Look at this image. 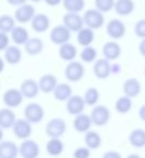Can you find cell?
<instances>
[{
  "instance_id": "1",
  "label": "cell",
  "mask_w": 145,
  "mask_h": 158,
  "mask_svg": "<svg viewBox=\"0 0 145 158\" xmlns=\"http://www.w3.org/2000/svg\"><path fill=\"white\" fill-rule=\"evenodd\" d=\"M84 24L87 25V27L91 29H99L104 25L105 19L102 12H100L97 9L87 10L84 14Z\"/></svg>"
},
{
  "instance_id": "2",
  "label": "cell",
  "mask_w": 145,
  "mask_h": 158,
  "mask_svg": "<svg viewBox=\"0 0 145 158\" xmlns=\"http://www.w3.org/2000/svg\"><path fill=\"white\" fill-rule=\"evenodd\" d=\"M89 116H90L93 125L97 126V127H103L110 121V112L105 105H95Z\"/></svg>"
},
{
  "instance_id": "3",
  "label": "cell",
  "mask_w": 145,
  "mask_h": 158,
  "mask_svg": "<svg viewBox=\"0 0 145 158\" xmlns=\"http://www.w3.org/2000/svg\"><path fill=\"white\" fill-rule=\"evenodd\" d=\"M66 123L62 118H53L46 125V134L50 139H60L66 131Z\"/></svg>"
},
{
  "instance_id": "4",
  "label": "cell",
  "mask_w": 145,
  "mask_h": 158,
  "mask_svg": "<svg viewBox=\"0 0 145 158\" xmlns=\"http://www.w3.org/2000/svg\"><path fill=\"white\" fill-rule=\"evenodd\" d=\"M24 116L29 123H38L44 119V110L40 104L29 103L24 108Z\"/></svg>"
},
{
  "instance_id": "5",
  "label": "cell",
  "mask_w": 145,
  "mask_h": 158,
  "mask_svg": "<svg viewBox=\"0 0 145 158\" xmlns=\"http://www.w3.org/2000/svg\"><path fill=\"white\" fill-rule=\"evenodd\" d=\"M64 75H65L67 80L72 82H77L79 80H81L82 77L85 76V67L80 62L72 61L65 67Z\"/></svg>"
},
{
  "instance_id": "6",
  "label": "cell",
  "mask_w": 145,
  "mask_h": 158,
  "mask_svg": "<svg viewBox=\"0 0 145 158\" xmlns=\"http://www.w3.org/2000/svg\"><path fill=\"white\" fill-rule=\"evenodd\" d=\"M19 154L23 158H38L40 154V147L36 141L26 139L19 146Z\"/></svg>"
},
{
  "instance_id": "7",
  "label": "cell",
  "mask_w": 145,
  "mask_h": 158,
  "mask_svg": "<svg viewBox=\"0 0 145 158\" xmlns=\"http://www.w3.org/2000/svg\"><path fill=\"white\" fill-rule=\"evenodd\" d=\"M12 132L20 140H26L33 133V127L26 119H16L14 125L12 126Z\"/></svg>"
},
{
  "instance_id": "8",
  "label": "cell",
  "mask_w": 145,
  "mask_h": 158,
  "mask_svg": "<svg viewBox=\"0 0 145 158\" xmlns=\"http://www.w3.org/2000/svg\"><path fill=\"white\" fill-rule=\"evenodd\" d=\"M70 39V31H68L64 25H57L53 27L50 31V40L56 46L68 42Z\"/></svg>"
},
{
  "instance_id": "9",
  "label": "cell",
  "mask_w": 145,
  "mask_h": 158,
  "mask_svg": "<svg viewBox=\"0 0 145 158\" xmlns=\"http://www.w3.org/2000/svg\"><path fill=\"white\" fill-rule=\"evenodd\" d=\"M23 94L21 93V91L19 89H8L5 93H3L2 101L6 104V106L9 108H15L22 104L23 102Z\"/></svg>"
},
{
  "instance_id": "10",
  "label": "cell",
  "mask_w": 145,
  "mask_h": 158,
  "mask_svg": "<svg viewBox=\"0 0 145 158\" xmlns=\"http://www.w3.org/2000/svg\"><path fill=\"white\" fill-rule=\"evenodd\" d=\"M106 33L113 39H121L126 34V25L118 19L110 20L106 25Z\"/></svg>"
},
{
  "instance_id": "11",
  "label": "cell",
  "mask_w": 145,
  "mask_h": 158,
  "mask_svg": "<svg viewBox=\"0 0 145 158\" xmlns=\"http://www.w3.org/2000/svg\"><path fill=\"white\" fill-rule=\"evenodd\" d=\"M35 14V8L31 5L24 3V5L18 7V9L15 10L14 20L18 21L19 23H22V24H26L33 20Z\"/></svg>"
},
{
  "instance_id": "12",
  "label": "cell",
  "mask_w": 145,
  "mask_h": 158,
  "mask_svg": "<svg viewBox=\"0 0 145 158\" xmlns=\"http://www.w3.org/2000/svg\"><path fill=\"white\" fill-rule=\"evenodd\" d=\"M63 25L70 31H79L84 27V20L78 13L67 12L63 16Z\"/></svg>"
},
{
  "instance_id": "13",
  "label": "cell",
  "mask_w": 145,
  "mask_h": 158,
  "mask_svg": "<svg viewBox=\"0 0 145 158\" xmlns=\"http://www.w3.org/2000/svg\"><path fill=\"white\" fill-rule=\"evenodd\" d=\"M86 107V103L84 101V98L80 95H72L66 102V110L68 114L77 116L79 114H82Z\"/></svg>"
},
{
  "instance_id": "14",
  "label": "cell",
  "mask_w": 145,
  "mask_h": 158,
  "mask_svg": "<svg viewBox=\"0 0 145 158\" xmlns=\"http://www.w3.org/2000/svg\"><path fill=\"white\" fill-rule=\"evenodd\" d=\"M93 73L94 76L99 79H104L108 78L110 73V62L106 59H99L94 62L93 65Z\"/></svg>"
},
{
  "instance_id": "15",
  "label": "cell",
  "mask_w": 145,
  "mask_h": 158,
  "mask_svg": "<svg viewBox=\"0 0 145 158\" xmlns=\"http://www.w3.org/2000/svg\"><path fill=\"white\" fill-rule=\"evenodd\" d=\"M20 91L23 94V97L26 99H34L39 93V87L38 82L34 79H25L21 84Z\"/></svg>"
},
{
  "instance_id": "16",
  "label": "cell",
  "mask_w": 145,
  "mask_h": 158,
  "mask_svg": "<svg viewBox=\"0 0 145 158\" xmlns=\"http://www.w3.org/2000/svg\"><path fill=\"white\" fill-rule=\"evenodd\" d=\"M142 87H141V82L135 78H129L127 79L122 85V91L125 93L126 97L130 98H136L141 93Z\"/></svg>"
},
{
  "instance_id": "17",
  "label": "cell",
  "mask_w": 145,
  "mask_h": 158,
  "mask_svg": "<svg viewBox=\"0 0 145 158\" xmlns=\"http://www.w3.org/2000/svg\"><path fill=\"white\" fill-rule=\"evenodd\" d=\"M38 87H39V91L44 93H50L53 92L57 85L56 77L52 74H46L42 75L38 80Z\"/></svg>"
},
{
  "instance_id": "18",
  "label": "cell",
  "mask_w": 145,
  "mask_h": 158,
  "mask_svg": "<svg viewBox=\"0 0 145 158\" xmlns=\"http://www.w3.org/2000/svg\"><path fill=\"white\" fill-rule=\"evenodd\" d=\"M31 22V28L36 31V33H46L50 27V19L47 14L39 13L35 14Z\"/></svg>"
},
{
  "instance_id": "19",
  "label": "cell",
  "mask_w": 145,
  "mask_h": 158,
  "mask_svg": "<svg viewBox=\"0 0 145 158\" xmlns=\"http://www.w3.org/2000/svg\"><path fill=\"white\" fill-rule=\"evenodd\" d=\"M19 155V147L12 141L0 142V158H16Z\"/></svg>"
},
{
  "instance_id": "20",
  "label": "cell",
  "mask_w": 145,
  "mask_h": 158,
  "mask_svg": "<svg viewBox=\"0 0 145 158\" xmlns=\"http://www.w3.org/2000/svg\"><path fill=\"white\" fill-rule=\"evenodd\" d=\"M102 52H103L104 59L108 61H115L120 56L121 48L116 41H107L103 46Z\"/></svg>"
},
{
  "instance_id": "21",
  "label": "cell",
  "mask_w": 145,
  "mask_h": 158,
  "mask_svg": "<svg viewBox=\"0 0 145 158\" xmlns=\"http://www.w3.org/2000/svg\"><path fill=\"white\" fill-rule=\"evenodd\" d=\"M91 125H92V121H91V118L89 115L86 114H79L75 117L74 121H72V127L79 133H82L85 132L86 133L87 131H89L91 128Z\"/></svg>"
},
{
  "instance_id": "22",
  "label": "cell",
  "mask_w": 145,
  "mask_h": 158,
  "mask_svg": "<svg viewBox=\"0 0 145 158\" xmlns=\"http://www.w3.org/2000/svg\"><path fill=\"white\" fill-rule=\"evenodd\" d=\"M134 5L133 0H115L114 9L116 13L120 16H127L130 15L134 11Z\"/></svg>"
},
{
  "instance_id": "23",
  "label": "cell",
  "mask_w": 145,
  "mask_h": 158,
  "mask_svg": "<svg viewBox=\"0 0 145 158\" xmlns=\"http://www.w3.org/2000/svg\"><path fill=\"white\" fill-rule=\"evenodd\" d=\"M3 52L5 61L10 65H16L22 60V51L18 46H9Z\"/></svg>"
},
{
  "instance_id": "24",
  "label": "cell",
  "mask_w": 145,
  "mask_h": 158,
  "mask_svg": "<svg viewBox=\"0 0 145 158\" xmlns=\"http://www.w3.org/2000/svg\"><path fill=\"white\" fill-rule=\"evenodd\" d=\"M16 116L14 112L9 107L0 110V128L1 129H10L14 125Z\"/></svg>"
},
{
  "instance_id": "25",
  "label": "cell",
  "mask_w": 145,
  "mask_h": 158,
  "mask_svg": "<svg viewBox=\"0 0 145 158\" xmlns=\"http://www.w3.org/2000/svg\"><path fill=\"white\" fill-rule=\"evenodd\" d=\"M11 39L16 46H24L29 39V34L25 27L15 26L11 31H10Z\"/></svg>"
},
{
  "instance_id": "26",
  "label": "cell",
  "mask_w": 145,
  "mask_h": 158,
  "mask_svg": "<svg viewBox=\"0 0 145 158\" xmlns=\"http://www.w3.org/2000/svg\"><path fill=\"white\" fill-rule=\"evenodd\" d=\"M24 48L25 52L28 55H38L44 50V41L37 37L29 38L26 44H24Z\"/></svg>"
},
{
  "instance_id": "27",
  "label": "cell",
  "mask_w": 145,
  "mask_h": 158,
  "mask_svg": "<svg viewBox=\"0 0 145 158\" xmlns=\"http://www.w3.org/2000/svg\"><path fill=\"white\" fill-rule=\"evenodd\" d=\"M59 55L63 61L72 62L77 56V49L74 44L66 42V44L60 46L59 49Z\"/></svg>"
},
{
  "instance_id": "28",
  "label": "cell",
  "mask_w": 145,
  "mask_h": 158,
  "mask_svg": "<svg viewBox=\"0 0 145 158\" xmlns=\"http://www.w3.org/2000/svg\"><path fill=\"white\" fill-rule=\"evenodd\" d=\"M129 143L135 148H142L145 146V130L134 129L129 134Z\"/></svg>"
},
{
  "instance_id": "29",
  "label": "cell",
  "mask_w": 145,
  "mask_h": 158,
  "mask_svg": "<svg viewBox=\"0 0 145 158\" xmlns=\"http://www.w3.org/2000/svg\"><path fill=\"white\" fill-rule=\"evenodd\" d=\"M72 87L67 84H57L55 89L53 90V94H54V99L57 101H67L70 97H72Z\"/></svg>"
},
{
  "instance_id": "30",
  "label": "cell",
  "mask_w": 145,
  "mask_h": 158,
  "mask_svg": "<svg viewBox=\"0 0 145 158\" xmlns=\"http://www.w3.org/2000/svg\"><path fill=\"white\" fill-rule=\"evenodd\" d=\"M77 41L80 46L88 47L94 41V31L89 27H82L79 31H77Z\"/></svg>"
},
{
  "instance_id": "31",
  "label": "cell",
  "mask_w": 145,
  "mask_h": 158,
  "mask_svg": "<svg viewBox=\"0 0 145 158\" xmlns=\"http://www.w3.org/2000/svg\"><path fill=\"white\" fill-rule=\"evenodd\" d=\"M85 143L89 149H97L102 145V138L97 131H87L85 135Z\"/></svg>"
},
{
  "instance_id": "32",
  "label": "cell",
  "mask_w": 145,
  "mask_h": 158,
  "mask_svg": "<svg viewBox=\"0 0 145 158\" xmlns=\"http://www.w3.org/2000/svg\"><path fill=\"white\" fill-rule=\"evenodd\" d=\"M46 151L50 156H60L64 151V143L60 139H50L46 145Z\"/></svg>"
},
{
  "instance_id": "33",
  "label": "cell",
  "mask_w": 145,
  "mask_h": 158,
  "mask_svg": "<svg viewBox=\"0 0 145 158\" xmlns=\"http://www.w3.org/2000/svg\"><path fill=\"white\" fill-rule=\"evenodd\" d=\"M62 2L66 11L72 12V13H79L84 10L86 6L85 0H63Z\"/></svg>"
},
{
  "instance_id": "34",
  "label": "cell",
  "mask_w": 145,
  "mask_h": 158,
  "mask_svg": "<svg viewBox=\"0 0 145 158\" xmlns=\"http://www.w3.org/2000/svg\"><path fill=\"white\" fill-rule=\"evenodd\" d=\"M99 99H100V92L94 87L88 88L84 94V101L86 103V105L95 106L97 102H99Z\"/></svg>"
},
{
  "instance_id": "35",
  "label": "cell",
  "mask_w": 145,
  "mask_h": 158,
  "mask_svg": "<svg viewBox=\"0 0 145 158\" xmlns=\"http://www.w3.org/2000/svg\"><path fill=\"white\" fill-rule=\"evenodd\" d=\"M132 108V101L130 98L128 97H121L115 103V110L119 113V114H127L131 110Z\"/></svg>"
},
{
  "instance_id": "36",
  "label": "cell",
  "mask_w": 145,
  "mask_h": 158,
  "mask_svg": "<svg viewBox=\"0 0 145 158\" xmlns=\"http://www.w3.org/2000/svg\"><path fill=\"white\" fill-rule=\"evenodd\" d=\"M15 27V20L11 15L3 14L0 15V31L2 33H10Z\"/></svg>"
},
{
  "instance_id": "37",
  "label": "cell",
  "mask_w": 145,
  "mask_h": 158,
  "mask_svg": "<svg viewBox=\"0 0 145 158\" xmlns=\"http://www.w3.org/2000/svg\"><path fill=\"white\" fill-rule=\"evenodd\" d=\"M97 49L91 46L85 47L81 52H80V59L85 63H92V62H94L97 60Z\"/></svg>"
},
{
  "instance_id": "38",
  "label": "cell",
  "mask_w": 145,
  "mask_h": 158,
  "mask_svg": "<svg viewBox=\"0 0 145 158\" xmlns=\"http://www.w3.org/2000/svg\"><path fill=\"white\" fill-rule=\"evenodd\" d=\"M115 0H95V8L102 13L110 11L114 9Z\"/></svg>"
},
{
  "instance_id": "39",
  "label": "cell",
  "mask_w": 145,
  "mask_h": 158,
  "mask_svg": "<svg viewBox=\"0 0 145 158\" xmlns=\"http://www.w3.org/2000/svg\"><path fill=\"white\" fill-rule=\"evenodd\" d=\"M134 34L140 38H145V19L139 20L134 25Z\"/></svg>"
},
{
  "instance_id": "40",
  "label": "cell",
  "mask_w": 145,
  "mask_h": 158,
  "mask_svg": "<svg viewBox=\"0 0 145 158\" xmlns=\"http://www.w3.org/2000/svg\"><path fill=\"white\" fill-rule=\"evenodd\" d=\"M74 158H89L90 157V149L88 147H78L72 153Z\"/></svg>"
},
{
  "instance_id": "41",
  "label": "cell",
  "mask_w": 145,
  "mask_h": 158,
  "mask_svg": "<svg viewBox=\"0 0 145 158\" xmlns=\"http://www.w3.org/2000/svg\"><path fill=\"white\" fill-rule=\"evenodd\" d=\"M10 44V37L7 33L0 31V51H5L9 47Z\"/></svg>"
},
{
  "instance_id": "42",
  "label": "cell",
  "mask_w": 145,
  "mask_h": 158,
  "mask_svg": "<svg viewBox=\"0 0 145 158\" xmlns=\"http://www.w3.org/2000/svg\"><path fill=\"white\" fill-rule=\"evenodd\" d=\"M102 158H122V156H121L120 153L116 151H108L104 154Z\"/></svg>"
},
{
  "instance_id": "43",
  "label": "cell",
  "mask_w": 145,
  "mask_h": 158,
  "mask_svg": "<svg viewBox=\"0 0 145 158\" xmlns=\"http://www.w3.org/2000/svg\"><path fill=\"white\" fill-rule=\"evenodd\" d=\"M8 3L11 6H16V7H20V6L26 3L27 0H7Z\"/></svg>"
},
{
  "instance_id": "44",
  "label": "cell",
  "mask_w": 145,
  "mask_h": 158,
  "mask_svg": "<svg viewBox=\"0 0 145 158\" xmlns=\"http://www.w3.org/2000/svg\"><path fill=\"white\" fill-rule=\"evenodd\" d=\"M139 51H140L141 55L145 57V38H143V40L139 44Z\"/></svg>"
},
{
  "instance_id": "45",
  "label": "cell",
  "mask_w": 145,
  "mask_h": 158,
  "mask_svg": "<svg viewBox=\"0 0 145 158\" xmlns=\"http://www.w3.org/2000/svg\"><path fill=\"white\" fill-rule=\"evenodd\" d=\"M63 0H44V2L47 3L50 7H55V6H59Z\"/></svg>"
},
{
  "instance_id": "46",
  "label": "cell",
  "mask_w": 145,
  "mask_h": 158,
  "mask_svg": "<svg viewBox=\"0 0 145 158\" xmlns=\"http://www.w3.org/2000/svg\"><path fill=\"white\" fill-rule=\"evenodd\" d=\"M139 116H140L141 120L145 121V104L141 106L140 110H139Z\"/></svg>"
},
{
  "instance_id": "47",
  "label": "cell",
  "mask_w": 145,
  "mask_h": 158,
  "mask_svg": "<svg viewBox=\"0 0 145 158\" xmlns=\"http://www.w3.org/2000/svg\"><path fill=\"white\" fill-rule=\"evenodd\" d=\"M120 72V66L118 65V64H114V65H110V73H115V74H117V73Z\"/></svg>"
},
{
  "instance_id": "48",
  "label": "cell",
  "mask_w": 145,
  "mask_h": 158,
  "mask_svg": "<svg viewBox=\"0 0 145 158\" xmlns=\"http://www.w3.org/2000/svg\"><path fill=\"white\" fill-rule=\"evenodd\" d=\"M3 69H5V60L0 56V74L2 73Z\"/></svg>"
},
{
  "instance_id": "49",
  "label": "cell",
  "mask_w": 145,
  "mask_h": 158,
  "mask_svg": "<svg viewBox=\"0 0 145 158\" xmlns=\"http://www.w3.org/2000/svg\"><path fill=\"white\" fill-rule=\"evenodd\" d=\"M127 158H142V157L140 155H138V154H130Z\"/></svg>"
},
{
  "instance_id": "50",
  "label": "cell",
  "mask_w": 145,
  "mask_h": 158,
  "mask_svg": "<svg viewBox=\"0 0 145 158\" xmlns=\"http://www.w3.org/2000/svg\"><path fill=\"white\" fill-rule=\"evenodd\" d=\"M3 140V129L0 128V142Z\"/></svg>"
},
{
  "instance_id": "51",
  "label": "cell",
  "mask_w": 145,
  "mask_h": 158,
  "mask_svg": "<svg viewBox=\"0 0 145 158\" xmlns=\"http://www.w3.org/2000/svg\"><path fill=\"white\" fill-rule=\"evenodd\" d=\"M31 1H33V2H39V1H41V0H31Z\"/></svg>"
},
{
  "instance_id": "52",
  "label": "cell",
  "mask_w": 145,
  "mask_h": 158,
  "mask_svg": "<svg viewBox=\"0 0 145 158\" xmlns=\"http://www.w3.org/2000/svg\"><path fill=\"white\" fill-rule=\"evenodd\" d=\"M144 73H145V69H144Z\"/></svg>"
}]
</instances>
